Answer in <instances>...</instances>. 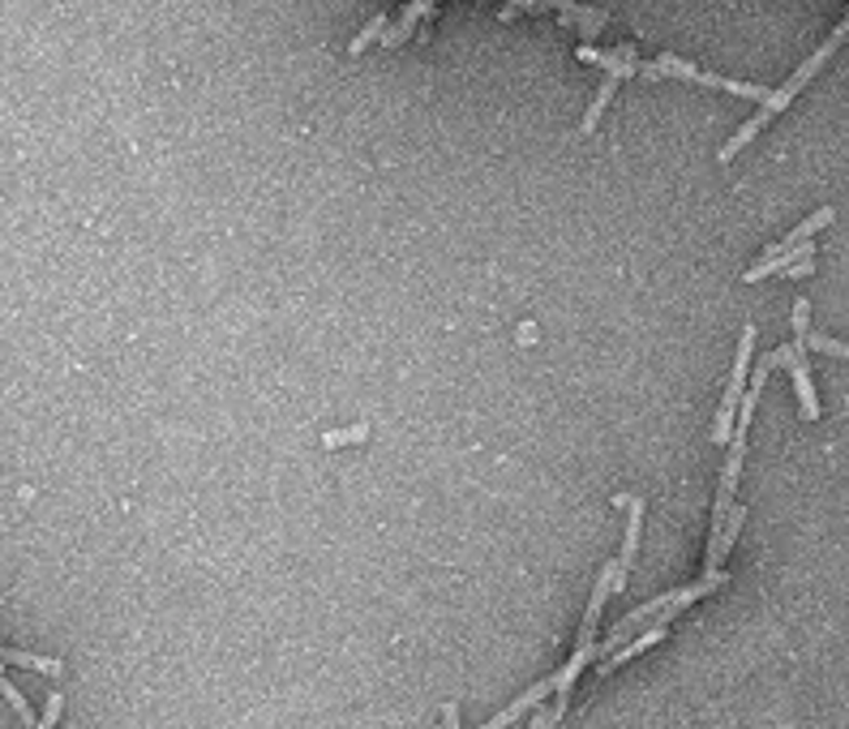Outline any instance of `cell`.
<instances>
[{
    "instance_id": "cell-1",
    "label": "cell",
    "mask_w": 849,
    "mask_h": 729,
    "mask_svg": "<svg viewBox=\"0 0 849 729\" xmlns=\"http://www.w3.org/2000/svg\"><path fill=\"white\" fill-rule=\"evenodd\" d=\"M846 34H849V18H846V22H841V27H837V31L828 34L824 43H819V48H816V52H811V57H807V61H802V65H798V69H794V73H789V78H785V82H781V86H777V91H773V95H768V100H764V103H759V107H755V116H751V121H747L743 130H738V133H734V137H729V142H725V146H720V151H717V160H720V164H729V160H738V151H743V146H747L751 137H759V133L768 130V125H773V121L781 116L785 107H789V103H794V100H798V95H802V91H807V86H811V78H816L819 69H824V61H828V57H832V52H837V48L846 43Z\"/></svg>"
},
{
    "instance_id": "cell-2",
    "label": "cell",
    "mask_w": 849,
    "mask_h": 729,
    "mask_svg": "<svg viewBox=\"0 0 849 729\" xmlns=\"http://www.w3.org/2000/svg\"><path fill=\"white\" fill-rule=\"evenodd\" d=\"M773 352H777L781 369H789V382H794V396H798L802 417L816 421L819 396H816V382H811V361H807V352H811V300L807 297H798V305H794V343H781V348H773Z\"/></svg>"
},
{
    "instance_id": "cell-3",
    "label": "cell",
    "mask_w": 849,
    "mask_h": 729,
    "mask_svg": "<svg viewBox=\"0 0 849 729\" xmlns=\"http://www.w3.org/2000/svg\"><path fill=\"white\" fill-rule=\"evenodd\" d=\"M832 219H837V211H832V206H819L816 215H807V219H802L794 233H785L777 245H768L759 263L747 266L743 284H759V279H768V275H785V270H789L794 263L811 258V254H816V245H811V240H816V233H824Z\"/></svg>"
},
{
    "instance_id": "cell-4",
    "label": "cell",
    "mask_w": 849,
    "mask_h": 729,
    "mask_svg": "<svg viewBox=\"0 0 849 729\" xmlns=\"http://www.w3.org/2000/svg\"><path fill=\"white\" fill-rule=\"evenodd\" d=\"M640 73L644 78H674V82H695V86H713V91H729L738 100H755L764 103L773 91L759 86V82H738V78H720V73H708V69L691 65L683 57H661V61H640Z\"/></svg>"
},
{
    "instance_id": "cell-5",
    "label": "cell",
    "mask_w": 849,
    "mask_h": 729,
    "mask_svg": "<svg viewBox=\"0 0 849 729\" xmlns=\"http://www.w3.org/2000/svg\"><path fill=\"white\" fill-rule=\"evenodd\" d=\"M751 352H755V327H743L738 352H734V369H729V387H725L720 412H717V421H713V442H717V446H729V442H734V421H738V408H743L747 382H751Z\"/></svg>"
},
{
    "instance_id": "cell-6",
    "label": "cell",
    "mask_w": 849,
    "mask_h": 729,
    "mask_svg": "<svg viewBox=\"0 0 849 729\" xmlns=\"http://www.w3.org/2000/svg\"><path fill=\"white\" fill-rule=\"evenodd\" d=\"M550 699H554V678H545V682L528 687L520 699H511V704H507L498 717H490V721H485L481 729H511L523 717V712H532V708H541V704H550Z\"/></svg>"
},
{
    "instance_id": "cell-7",
    "label": "cell",
    "mask_w": 849,
    "mask_h": 729,
    "mask_svg": "<svg viewBox=\"0 0 849 729\" xmlns=\"http://www.w3.org/2000/svg\"><path fill=\"white\" fill-rule=\"evenodd\" d=\"M580 61L584 65H596V69H605V73H614V78H631V73H640V57L631 52V48H610V52H601V48H592V43H584L580 48Z\"/></svg>"
},
{
    "instance_id": "cell-8",
    "label": "cell",
    "mask_w": 849,
    "mask_h": 729,
    "mask_svg": "<svg viewBox=\"0 0 849 729\" xmlns=\"http://www.w3.org/2000/svg\"><path fill=\"white\" fill-rule=\"evenodd\" d=\"M743 520H747V506H738V502H734V511H729V524H725V532H720L717 541H708V554H704V571H708V575H713V571H720L725 554L734 550V541H738V532H743Z\"/></svg>"
},
{
    "instance_id": "cell-9",
    "label": "cell",
    "mask_w": 849,
    "mask_h": 729,
    "mask_svg": "<svg viewBox=\"0 0 849 729\" xmlns=\"http://www.w3.org/2000/svg\"><path fill=\"white\" fill-rule=\"evenodd\" d=\"M661 639H665V627H648V630H644V635H635L631 644H622L618 653H610L605 661L596 665V678H610V674H614L618 665H626V661H631V657H640L644 648H653V644H661Z\"/></svg>"
},
{
    "instance_id": "cell-10",
    "label": "cell",
    "mask_w": 849,
    "mask_h": 729,
    "mask_svg": "<svg viewBox=\"0 0 849 729\" xmlns=\"http://www.w3.org/2000/svg\"><path fill=\"white\" fill-rule=\"evenodd\" d=\"M0 665H18V669L52 674V678L65 674V661H57V657H34V653H22V648H0Z\"/></svg>"
},
{
    "instance_id": "cell-11",
    "label": "cell",
    "mask_w": 849,
    "mask_h": 729,
    "mask_svg": "<svg viewBox=\"0 0 849 729\" xmlns=\"http://www.w3.org/2000/svg\"><path fill=\"white\" fill-rule=\"evenodd\" d=\"M618 86H622V78H614V73H605V82L596 86V100L589 103V112H584V125H580V130L592 133L596 125H601V116H605V107L614 103V95H618Z\"/></svg>"
},
{
    "instance_id": "cell-12",
    "label": "cell",
    "mask_w": 849,
    "mask_h": 729,
    "mask_svg": "<svg viewBox=\"0 0 849 729\" xmlns=\"http://www.w3.org/2000/svg\"><path fill=\"white\" fill-rule=\"evenodd\" d=\"M0 699H4V704H9L13 712H18V721H22V726H27V729L39 726V717H34V712H31V704H27V696H22V691H18L13 682H9V674H4V665H0Z\"/></svg>"
},
{
    "instance_id": "cell-13",
    "label": "cell",
    "mask_w": 849,
    "mask_h": 729,
    "mask_svg": "<svg viewBox=\"0 0 849 729\" xmlns=\"http://www.w3.org/2000/svg\"><path fill=\"white\" fill-rule=\"evenodd\" d=\"M429 4H433V0H412V4L403 9V18H399V27H395V31L387 34V48H399V43H403V39L412 34V27H417V22H421V18H424V9H429Z\"/></svg>"
},
{
    "instance_id": "cell-14",
    "label": "cell",
    "mask_w": 849,
    "mask_h": 729,
    "mask_svg": "<svg viewBox=\"0 0 849 729\" xmlns=\"http://www.w3.org/2000/svg\"><path fill=\"white\" fill-rule=\"evenodd\" d=\"M365 438H369V425L360 421V425H352V430L323 433V446H327V451H339V446H352V442H365Z\"/></svg>"
},
{
    "instance_id": "cell-15",
    "label": "cell",
    "mask_w": 849,
    "mask_h": 729,
    "mask_svg": "<svg viewBox=\"0 0 849 729\" xmlns=\"http://www.w3.org/2000/svg\"><path fill=\"white\" fill-rule=\"evenodd\" d=\"M387 22H391V13H378V18H374V22H369V27H365L357 39H352V48H348V52H352V57H360V52H365V48H369L378 34L387 31Z\"/></svg>"
},
{
    "instance_id": "cell-16",
    "label": "cell",
    "mask_w": 849,
    "mask_h": 729,
    "mask_svg": "<svg viewBox=\"0 0 849 729\" xmlns=\"http://www.w3.org/2000/svg\"><path fill=\"white\" fill-rule=\"evenodd\" d=\"M811 348H816V352H824V357H841V361H849V343H846V339H832V335L811 331Z\"/></svg>"
},
{
    "instance_id": "cell-17",
    "label": "cell",
    "mask_w": 849,
    "mask_h": 729,
    "mask_svg": "<svg viewBox=\"0 0 849 729\" xmlns=\"http://www.w3.org/2000/svg\"><path fill=\"white\" fill-rule=\"evenodd\" d=\"M61 712H65V696L52 691V696H48V708H43V717H39V726L34 729H52L57 721H61Z\"/></svg>"
},
{
    "instance_id": "cell-18",
    "label": "cell",
    "mask_w": 849,
    "mask_h": 729,
    "mask_svg": "<svg viewBox=\"0 0 849 729\" xmlns=\"http://www.w3.org/2000/svg\"><path fill=\"white\" fill-rule=\"evenodd\" d=\"M785 275H789V279H807V275H816V254H811V258H802V263H794Z\"/></svg>"
}]
</instances>
